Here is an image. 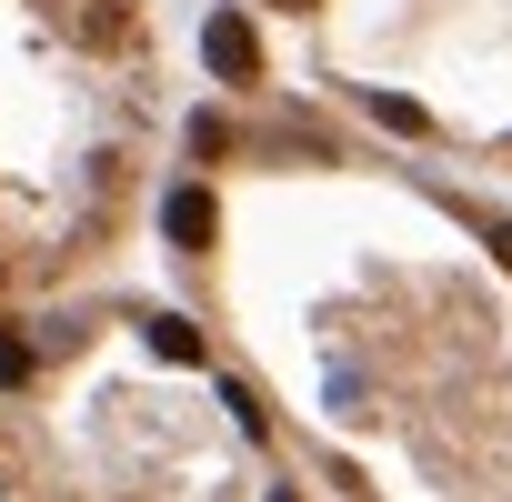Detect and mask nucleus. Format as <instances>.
<instances>
[{"label":"nucleus","instance_id":"1","mask_svg":"<svg viewBox=\"0 0 512 502\" xmlns=\"http://www.w3.org/2000/svg\"><path fill=\"white\" fill-rule=\"evenodd\" d=\"M201 61H211L221 81H251V71H262V41H251V21H241V11H211V31H201Z\"/></svg>","mask_w":512,"mask_h":502},{"label":"nucleus","instance_id":"3","mask_svg":"<svg viewBox=\"0 0 512 502\" xmlns=\"http://www.w3.org/2000/svg\"><path fill=\"white\" fill-rule=\"evenodd\" d=\"M151 352H161V362H201V332H191L181 312H161V322H151Z\"/></svg>","mask_w":512,"mask_h":502},{"label":"nucleus","instance_id":"2","mask_svg":"<svg viewBox=\"0 0 512 502\" xmlns=\"http://www.w3.org/2000/svg\"><path fill=\"white\" fill-rule=\"evenodd\" d=\"M161 231L171 241H211V191H171L161 201Z\"/></svg>","mask_w":512,"mask_h":502},{"label":"nucleus","instance_id":"5","mask_svg":"<svg viewBox=\"0 0 512 502\" xmlns=\"http://www.w3.org/2000/svg\"><path fill=\"white\" fill-rule=\"evenodd\" d=\"M272 502H302V492H272Z\"/></svg>","mask_w":512,"mask_h":502},{"label":"nucleus","instance_id":"4","mask_svg":"<svg viewBox=\"0 0 512 502\" xmlns=\"http://www.w3.org/2000/svg\"><path fill=\"white\" fill-rule=\"evenodd\" d=\"M21 382H31V352H21L11 332H0V392H21Z\"/></svg>","mask_w":512,"mask_h":502}]
</instances>
